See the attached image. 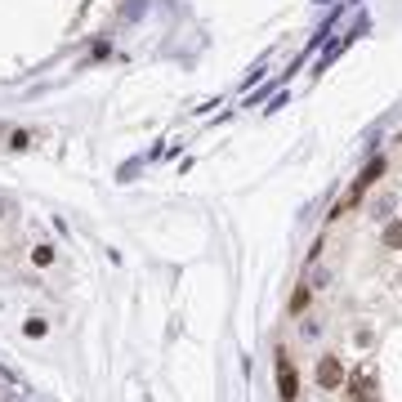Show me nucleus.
<instances>
[{"label": "nucleus", "instance_id": "obj_1", "mask_svg": "<svg viewBox=\"0 0 402 402\" xmlns=\"http://www.w3.org/2000/svg\"><path fill=\"white\" fill-rule=\"evenodd\" d=\"M277 389H282V402L300 398V380H295V367H290L286 353H277Z\"/></svg>", "mask_w": 402, "mask_h": 402}, {"label": "nucleus", "instance_id": "obj_2", "mask_svg": "<svg viewBox=\"0 0 402 402\" xmlns=\"http://www.w3.org/2000/svg\"><path fill=\"white\" fill-rule=\"evenodd\" d=\"M318 384L322 389H344V367H340L335 353H326V358L318 362Z\"/></svg>", "mask_w": 402, "mask_h": 402}, {"label": "nucleus", "instance_id": "obj_3", "mask_svg": "<svg viewBox=\"0 0 402 402\" xmlns=\"http://www.w3.org/2000/svg\"><path fill=\"white\" fill-rule=\"evenodd\" d=\"M344 394H349L353 402H371V398H375V380H371V371L344 375Z\"/></svg>", "mask_w": 402, "mask_h": 402}, {"label": "nucleus", "instance_id": "obj_4", "mask_svg": "<svg viewBox=\"0 0 402 402\" xmlns=\"http://www.w3.org/2000/svg\"><path fill=\"white\" fill-rule=\"evenodd\" d=\"M32 260L41 264V268H50V264H54V246H36V250H32Z\"/></svg>", "mask_w": 402, "mask_h": 402}, {"label": "nucleus", "instance_id": "obj_5", "mask_svg": "<svg viewBox=\"0 0 402 402\" xmlns=\"http://www.w3.org/2000/svg\"><path fill=\"white\" fill-rule=\"evenodd\" d=\"M384 246H394V250L402 246V224H394V228H389V233H384Z\"/></svg>", "mask_w": 402, "mask_h": 402}]
</instances>
